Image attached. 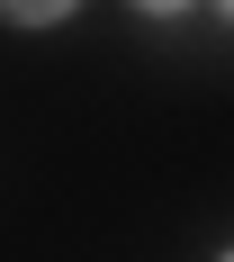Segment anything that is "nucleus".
Masks as SVG:
<instances>
[{
  "label": "nucleus",
  "mask_w": 234,
  "mask_h": 262,
  "mask_svg": "<svg viewBox=\"0 0 234 262\" xmlns=\"http://www.w3.org/2000/svg\"><path fill=\"white\" fill-rule=\"evenodd\" d=\"M63 18H72L63 0H9L0 9V27H63Z\"/></svg>",
  "instance_id": "nucleus-1"
},
{
  "label": "nucleus",
  "mask_w": 234,
  "mask_h": 262,
  "mask_svg": "<svg viewBox=\"0 0 234 262\" xmlns=\"http://www.w3.org/2000/svg\"><path fill=\"white\" fill-rule=\"evenodd\" d=\"M216 18H225V27H234V0H225V9H216Z\"/></svg>",
  "instance_id": "nucleus-2"
},
{
  "label": "nucleus",
  "mask_w": 234,
  "mask_h": 262,
  "mask_svg": "<svg viewBox=\"0 0 234 262\" xmlns=\"http://www.w3.org/2000/svg\"><path fill=\"white\" fill-rule=\"evenodd\" d=\"M216 262H234V244H225V253H216Z\"/></svg>",
  "instance_id": "nucleus-3"
}]
</instances>
